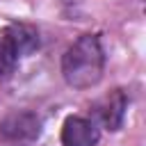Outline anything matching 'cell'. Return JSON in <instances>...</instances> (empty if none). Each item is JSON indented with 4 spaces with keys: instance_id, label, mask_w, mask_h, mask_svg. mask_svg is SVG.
<instances>
[{
    "instance_id": "6da1fadb",
    "label": "cell",
    "mask_w": 146,
    "mask_h": 146,
    "mask_svg": "<svg viewBox=\"0 0 146 146\" xmlns=\"http://www.w3.org/2000/svg\"><path fill=\"white\" fill-rule=\"evenodd\" d=\"M105 55L96 34H82L62 57V75L73 89H89L100 82Z\"/></svg>"
},
{
    "instance_id": "7a4b0ae2",
    "label": "cell",
    "mask_w": 146,
    "mask_h": 146,
    "mask_svg": "<svg viewBox=\"0 0 146 146\" xmlns=\"http://www.w3.org/2000/svg\"><path fill=\"white\" fill-rule=\"evenodd\" d=\"M39 48V34L30 25H9L0 30V82L9 80L21 57Z\"/></svg>"
},
{
    "instance_id": "3957f363",
    "label": "cell",
    "mask_w": 146,
    "mask_h": 146,
    "mask_svg": "<svg viewBox=\"0 0 146 146\" xmlns=\"http://www.w3.org/2000/svg\"><path fill=\"white\" fill-rule=\"evenodd\" d=\"M41 132V119L34 112L16 110L0 119V139L9 144H23L36 139Z\"/></svg>"
},
{
    "instance_id": "277c9868",
    "label": "cell",
    "mask_w": 146,
    "mask_h": 146,
    "mask_svg": "<svg viewBox=\"0 0 146 146\" xmlns=\"http://www.w3.org/2000/svg\"><path fill=\"white\" fill-rule=\"evenodd\" d=\"M100 132L91 119L68 116L62 125V146H94L98 144Z\"/></svg>"
},
{
    "instance_id": "5b68a950",
    "label": "cell",
    "mask_w": 146,
    "mask_h": 146,
    "mask_svg": "<svg viewBox=\"0 0 146 146\" xmlns=\"http://www.w3.org/2000/svg\"><path fill=\"white\" fill-rule=\"evenodd\" d=\"M125 107H128L125 94L121 89H114L94 105V112L107 130H119L123 123V116H125Z\"/></svg>"
}]
</instances>
